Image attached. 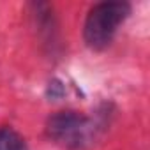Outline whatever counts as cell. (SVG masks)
<instances>
[{
	"label": "cell",
	"mask_w": 150,
	"mask_h": 150,
	"mask_svg": "<svg viewBox=\"0 0 150 150\" xmlns=\"http://www.w3.org/2000/svg\"><path fill=\"white\" fill-rule=\"evenodd\" d=\"M129 14L131 6L127 2H103L94 6L88 11L83 25V37L87 46L92 50L106 48Z\"/></svg>",
	"instance_id": "obj_1"
},
{
	"label": "cell",
	"mask_w": 150,
	"mask_h": 150,
	"mask_svg": "<svg viewBox=\"0 0 150 150\" xmlns=\"http://www.w3.org/2000/svg\"><path fill=\"white\" fill-rule=\"evenodd\" d=\"M48 134L57 143L69 148H81L94 134L92 122L76 111H60L48 120Z\"/></svg>",
	"instance_id": "obj_2"
},
{
	"label": "cell",
	"mask_w": 150,
	"mask_h": 150,
	"mask_svg": "<svg viewBox=\"0 0 150 150\" xmlns=\"http://www.w3.org/2000/svg\"><path fill=\"white\" fill-rule=\"evenodd\" d=\"M0 150H28V146L13 127H0Z\"/></svg>",
	"instance_id": "obj_3"
},
{
	"label": "cell",
	"mask_w": 150,
	"mask_h": 150,
	"mask_svg": "<svg viewBox=\"0 0 150 150\" xmlns=\"http://www.w3.org/2000/svg\"><path fill=\"white\" fill-rule=\"evenodd\" d=\"M64 94V87L60 81H51L50 87H48V96L50 97H60Z\"/></svg>",
	"instance_id": "obj_4"
}]
</instances>
